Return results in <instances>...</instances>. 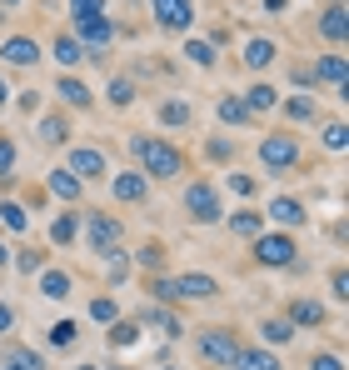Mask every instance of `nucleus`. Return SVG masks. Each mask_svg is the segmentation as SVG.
Instances as JSON below:
<instances>
[{
  "label": "nucleus",
  "instance_id": "obj_2",
  "mask_svg": "<svg viewBox=\"0 0 349 370\" xmlns=\"http://www.w3.org/2000/svg\"><path fill=\"white\" fill-rule=\"evenodd\" d=\"M200 355L210 360V365H235V355H240V340H235V331H224V326H210V331H200Z\"/></svg>",
  "mask_w": 349,
  "mask_h": 370
},
{
  "label": "nucleus",
  "instance_id": "obj_1",
  "mask_svg": "<svg viewBox=\"0 0 349 370\" xmlns=\"http://www.w3.org/2000/svg\"><path fill=\"white\" fill-rule=\"evenodd\" d=\"M135 155H140V171L155 175V180H174L185 171L180 150H174L170 140H150V135H135Z\"/></svg>",
  "mask_w": 349,
  "mask_h": 370
},
{
  "label": "nucleus",
  "instance_id": "obj_16",
  "mask_svg": "<svg viewBox=\"0 0 349 370\" xmlns=\"http://www.w3.org/2000/svg\"><path fill=\"white\" fill-rule=\"evenodd\" d=\"M245 105H250V116H265V111H274V105H279V90L260 80V85L245 90Z\"/></svg>",
  "mask_w": 349,
  "mask_h": 370
},
{
  "label": "nucleus",
  "instance_id": "obj_13",
  "mask_svg": "<svg viewBox=\"0 0 349 370\" xmlns=\"http://www.w3.org/2000/svg\"><path fill=\"white\" fill-rule=\"evenodd\" d=\"M110 190H115V200H130L135 205V200H145V175L140 171H120L110 180Z\"/></svg>",
  "mask_w": 349,
  "mask_h": 370
},
{
  "label": "nucleus",
  "instance_id": "obj_27",
  "mask_svg": "<svg viewBox=\"0 0 349 370\" xmlns=\"http://www.w3.org/2000/svg\"><path fill=\"white\" fill-rule=\"evenodd\" d=\"M229 230L245 235V240H255L260 235V216H255V210H240V216H229Z\"/></svg>",
  "mask_w": 349,
  "mask_h": 370
},
{
  "label": "nucleus",
  "instance_id": "obj_39",
  "mask_svg": "<svg viewBox=\"0 0 349 370\" xmlns=\"http://www.w3.org/2000/svg\"><path fill=\"white\" fill-rule=\"evenodd\" d=\"M310 370H344V360L324 350V355H310Z\"/></svg>",
  "mask_w": 349,
  "mask_h": 370
},
{
  "label": "nucleus",
  "instance_id": "obj_28",
  "mask_svg": "<svg viewBox=\"0 0 349 370\" xmlns=\"http://www.w3.org/2000/svg\"><path fill=\"white\" fill-rule=\"evenodd\" d=\"M75 230H80V221H75V210H70V216H61V221L50 226V240H55V245H70Z\"/></svg>",
  "mask_w": 349,
  "mask_h": 370
},
{
  "label": "nucleus",
  "instance_id": "obj_5",
  "mask_svg": "<svg viewBox=\"0 0 349 370\" xmlns=\"http://www.w3.org/2000/svg\"><path fill=\"white\" fill-rule=\"evenodd\" d=\"M260 161L269 171H289V166L300 161V145L289 140V135H269V140H260Z\"/></svg>",
  "mask_w": 349,
  "mask_h": 370
},
{
  "label": "nucleus",
  "instance_id": "obj_47",
  "mask_svg": "<svg viewBox=\"0 0 349 370\" xmlns=\"http://www.w3.org/2000/svg\"><path fill=\"white\" fill-rule=\"evenodd\" d=\"M6 370H30V365H20V360H15V355H11V360H6Z\"/></svg>",
  "mask_w": 349,
  "mask_h": 370
},
{
  "label": "nucleus",
  "instance_id": "obj_30",
  "mask_svg": "<svg viewBox=\"0 0 349 370\" xmlns=\"http://www.w3.org/2000/svg\"><path fill=\"white\" fill-rule=\"evenodd\" d=\"M185 56H190L195 66H215V45H210V40H185Z\"/></svg>",
  "mask_w": 349,
  "mask_h": 370
},
{
  "label": "nucleus",
  "instance_id": "obj_42",
  "mask_svg": "<svg viewBox=\"0 0 349 370\" xmlns=\"http://www.w3.org/2000/svg\"><path fill=\"white\" fill-rule=\"evenodd\" d=\"M324 145H329V150H344V125H339V121L324 130Z\"/></svg>",
  "mask_w": 349,
  "mask_h": 370
},
{
  "label": "nucleus",
  "instance_id": "obj_32",
  "mask_svg": "<svg viewBox=\"0 0 349 370\" xmlns=\"http://www.w3.org/2000/svg\"><path fill=\"white\" fill-rule=\"evenodd\" d=\"M160 121H165V125H190V105H180V100L160 105Z\"/></svg>",
  "mask_w": 349,
  "mask_h": 370
},
{
  "label": "nucleus",
  "instance_id": "obj_18",
  "mask_svg": "<svg viewBox=\"0 0 349 370\" xmlns=\"http://www.w3.org/2000/svg\"><path fill=\"white\" fill-rule=\"evenodd\" d=\"M274 50H279L274 40H265V35H255V40L245 45V66H250V70H265V66L274 61Z\"/></svg>",
  "mask_w": 349,
  "mask_h": 370
},
{
  "label": "nucleus",
  "instance_id": "obj_31",
  "mask_svg": "<svg viewBox=\"0 0 349 370\" xmlns=\"http://www.w3.org/2000/svg\"><path fill=\"white\" fill-rule=\"evenodd\" d=\"M135 340H140V326H130V321L110 326V345H135Z\"/></svg>",
  "mask_w": 349,
  "mask_h": 370
},
{
  "label": "nucleus",
  "instance_id": "obj_36",
  "mask_svg": "<svg viewBox=\"0 0 349 370\" xmlns=\"http://www.w3.org/2000/svg\"><path fill=\"white\" fill-rule=\"evenodd\" d=\"M135 100V85L130 80H110V105H130Z\"/></svg>",
  "mask_w": 349,
  "mask_h": 370
},
{
  "label": "nucleus",
  "instance_id": "obj_17",
  "mask_svg": "<svg viewBox=\"0 0 349 370\" xmlns=\"http://www.w3.org/2000/svg\"><path fill=\"white\" fill-rule=\"evenodd\" d=\"M315 80L344 90V56H319V61H315Z\"/></svg>",
  "mask_w": 349,
  "mask_h": 370
},
{
  "label": "nucleus",
  "instance_id": "obj_25",
  "mask_svg": "<svg viewBox=\"0 0 349 370\" xmlns=\"http://www.w3.org/2000/svg\"><path fill=\"white\" fill-rule=\"evenodd\" d=\"M40 290H45L50 300H65V295H70V276H65V271H45Z\"/></svg>",
  "mask_w": 349,
  "mask_h": 370
},
{
  "label": "nucleus",
  "instance_id": "obj_15",
  "mask_svg": "<svg viewBox=\"0 0 349 370\" xmlns=\"http://www.w3.org/2000/svg\"><path fill=\"white\" fill-rule=\"evenodd\" d=\"M260 335H265V345H289L295 340V321H289V315H269L260 326Z\"/></svg>",
  "mask_w": 349,
  "mask_h": 370
},
{
  "label": "nucleus",
  "instance_id": "obj_34",
  "mask_svg": "<svg viewBox=\"0 0 349 370\" xmlns=\"http://www.w3.org/2000/svg\"><path fill=\"white\" fill-rule=\"evenodd\" d=\"M284 111L295 116V121H310V116H315V95H295V100H284Z\"/></svg>",
  "mask_w": 349,
  "mask_h": 370
},
{
  "label": "nucleus",
  "instance_id": "obj_4",
  "mask_svg": "<svg viewBox=\"0 0 349 370\" xmlns=\"http://www.w3.org/2000/svg\"><path fill=\"white\" fill-rule=\"evenodd\" d=\"M75 40L85 45V56H90V50H100V45L115 40V20L110 16H80L75 20Z\"/></svg>",
  "mask_w": 349,
  "mask_h": 370
},
{
  "label": "nucleus",
  "instance_id": "obj_9",
  "mask_svg": "<svg viewBox=\"0 0 349 370\" xmlns=\"http://www.w3.org/2000/svg\"><path fill=\"white\" fill-rule=\"evenodd\" d=\"M185 210H190V221H200V226L220 221V200H215L210 185H190V190H185Z\"/></svg>",
  "mask_w": 349,
  "mask_h": 370
},
{
  "label": "nucleus",
  "instance_id": "obj_43",
  "mask_svg": "<svg viewBox=\"0 0 349 370\" xmlns=\"http://www.w3.org/2000/svg\"><path fill=\"white\" fill-rule=\"evenodd\" d=\"M229 190H235V195H255V180L250 175H229Z\"/></svg>",
  "mask_w": 349,
  "mask_h": 370
},
{
  "label": "nucleus",
  "instance_id": "obj_6",
  "mask_svg": "<svg viewBox=\"0 0 349 370\" xmlns=\"http://www.w3.org/2000/svg\"><path fill=\"white\" fill-rule=\"evenodd\" d=\"M150 11L165 30H185L195 20V0H150Z\"/></svg>",
  "mask_w": 349,
  "mask_h": 370
},
{
  "label": "nucleus",
  "instance_id": "obj_24",
  "mask_svg": "<svg viewBox=\"0 0 349 370\" xmlns=\"http://www.w3.org/2000/svg\"><path fill=\"white\" fill-rule=\"evenodd\" d=\"M80 185H85V180H75L70 171H55V175H50V190L61 195V200H80Z\"/></svg>",
  "mask_w": 349,
  "mask_h": 370
},
{
  "label": "nucleus",
  "instance_id": "obj_35",
  "mask_svg": "<svg viewBox=\"0 0 349 370\" xmlns=\"http://www.w3.org/2000/svg\"><path fill=\"white\" fill-rule=\"evenodd\" d=\"M135 260H140L145 271H155L160 260H165V245H160V240H150V245H140V255H135Z\"/></svg>",
  "mask_w": 349,
  "mask_h": 370
},
{
  "label": "nucleus",
  "instance_id": "obj_12",
  "mask_svg": "<svg viewBox=\"0 0 349 370\" xmlns=\"http://www.w3.org/2000/svg\"><path fill=\"white\" fill-rule=\"evenodd\" d=\"M269 216H274L279 226H305V221H310L305 205H300L295 195H274V200H269Z\"/></svg>",
  "mask_w": 349,
  "mask_h": 370
},
{
  "label": "nucleus",
  "instance_id": "obj_41",
  "mask_svg": "<svg viewBox=\"0 0 349 370\" xmlns=\"http://www.w3.org/2000/svg\"><path fill=\"white\" fill-rule=\"evenodd\" d=\"M40 266H45V255H40V250H25V255H20V271H25V276H35Z\"/></svg>",
  "mask_w": 349,
  "mask_h": 370
},
{
  "label": "nucleus",
  "instance_id": "obj_3",
  "mask_svg": "<svg viewBox=\"0 0 349 370\" xmlns=\"http://www.w3.org/2000/svg\"><path fill=\"white\" fill-rule=\"evenodd\" d=\"M255 260H260V266L284 271V266H295V260H300V245L289 240V235H255Z\"/></svg>",
  "mask_w": 349,
  "mask_h": 370
},
{
  "label": "nucleus",
  "instance_id": "obj_29",
  "mask_svg": "<svg viewBox=\"0 0 349 370\" xmlns=\"http://www.w3.org/2000/svg\"><path fill=\"white\" fill-rule=\"evenodd\" d=\"M0 221H6L11 230H25V226H30V216H25V205H15V200H6V205H0Z\"/></svg>",
  "mask_w": 349,
  "mask_h": 370
},
{
  "label": "nucleus",
  "instance_id": "obj_44",
  "mask_svg": "<svg viewBox=\"0 0 349 370\" xmlns=\"http://www.w3.org/2000/svg\"><path fill=\"white\" fill-rule=\"evenodd\" d=\"M11 321H15V310H11V305H0V335L11 331Z\"/></svg>",
  "mask_w": 349,
  "mask_h": 370
},
{
  "label": "nucleus",
  "instance_id": "obj_8",
  "mask_svg": "<svg viewBox=\"0 0 349 370\" xmlns=\"http://www.w3.org/2000/svg\"><path fill=\"white\" fill-rule=\"evenodd\" d=\"M85 235H90V250L115 255V245H120V221H115V216H90Z\"/></svg>",
  "mask_w": 349,
  "mask_h": 370
},
{
  "label": "nucleus",
  "instance_id": "obj_10",
  "mask_svg": "<svg viewBox=\"0 0 349 370\" xmlns=\"http://www.w3.org/2000/svg\"><path fill=\"white\" fill-rule=\"evenodd\" d=\"M0 61H6V66H35L40 61V45L30 35H11L6 45H0Z\"/></svg>",
  "mask_w": 349,
  "mask_h": 370
},
{
  "label": "nucleus",
  "instance_id": "obj_20",
  "mask_svg": "<svg viewBox=\"0 0 349 370\" xmlns=\"http://www.w3.org/2000/svg\"><path fill=\"white\" fill-rule=\"evenodd\" d=\"M235 370H279V360L269 350H240L235 355Z\"/></svg>",
  "mask_w": 349,
  "mask_h": 370
},
{
  "label": "nucleus",
  "instance_id": "obj_11",
  "mask_svg": "<svg viewBox=\"0 0 349 370\" xmlns=\"http://www.w3.org/2000/svg\"><path fill=\"white\" fill-rule=\"evenodd\" d=\"M174 285V300H210L220 285H215V276H180V280H170Z\"/></svg>",
  "mask_w": 349,
  "mask_h": 370
},
{
  "label": "nucleus",
  "instance_id": "obj_26",
  "mask_svg": "<svg viewBox=\"0 0 349 370\" xmlns=\"http://www.w3.org/2000/svg\"><path fill=\"white\" fill-rule=\"evenodd\" d=\"M40 140L45 145H65V116H45L40 121Z\"/></svg>",
  "mask_w": 349,
  "mask_h": 370
},
{
  "label": "nucleus",
  "instance_id": "obj_21",
  "mask_svg": "<svg viewBox=\"0 0 349 370\" xmlns=\"http://www.w3.org/2000/svg\"><path fill=\"white\" fill-rule=\"evenodd\" d=\"M220 121H224V125H250V105L235 100V95H224V100H220Z\"/></svg>",
  "mask_w": 349,
  "mask_h": 370
},
{
  "label": "nucleus",
  "instance_id": "obj_14",
  "mask_svg": "<svg viewBox=\"0 0 349 370\" xmlns=\"http://www.w3.org/2000/svg\"><path fill=\"white\" fill-rule=\"evenodd\" d=\"M55 90H61V100L75 105V111H85V105H90V85H85L80 75H61V80H55Z\"/></svg>",
  "mask_w": 349,
  "mask_h": 370
},
{
  "label": "nucleus",
  "instance_id": "obj_37",
  "mask_svg": "<svg viewBox=\"0 0 349 370\" xmlns=\"http://www.w3.org/2000/svg\"><path fill=\"white\" fill-rule=\"evenodd\" d=\"M75 335H80V326H75V321H61V326L50 331V345H70Z\"/></svg>",
  "mask_w": 349,
  "mask_h": 370
},
{
  "label": "nucleus",
  "instance_id": "obj_23",
  "mask_svg": "<svg viewBox=\"0 0 349 370\" xmlns=\"http://www.w3.org/2000/svg\"><path fill=\"white\" fill-rule=\"evenodd\" d=\"M289 321H295V326H319V321H324V305H319V300H295Z\"/></svg>",
  "mask_w": 349,
  "mask_h": 370
},
{
  "label": "nucleus",
  "instance_id": "obj_33",
  "mask_svg": "<svg viewBox=\"0 0 349 370\" xmlns=\"http://www.w3.org/2000/svg\"><path fill=\"white\" fill-rule=\"evenodd\" d=\"M90 315H95L100 326H115V300H110V295H95V300H90Z\"/></svg>",
  "mask_w": 349,
  "mask_h": 370
},
{
  "label": "nucleus",
  "instance_id": "obj_40",
  "mask_svg": "<svg viewBox=\"0 0 349 370\" xmlns=\"http://www.w3.org/2000/svg\"><path fill=\"white\" fill-rule=\"evenodd\" d=\"M11 171H15V145L0 140V175H11Z\"/></svg>",
  "mask_w": 349,
  "mask_h": 370
},
{
  "label": "nucleus",
  "instance_id": "obj_19",
  "mask_svg": "<svg viewBox=\"0 0 349 370\" xmlns=\"http://www.w3.org/2000/svg\"><path fill=\"white\" fill-rule=\"evenodd\" d=\"M319 35H324V40H334V45L344 40V6H329V11L319 16Z\"/></svg>",
  "mask_w": 349,
  "mask_h": 370
},
{
  "label": "nucleus",
  "instance_id": "obj_46",
  "mask_svg": "<svg viewBox=\"0 0 349 370\" xmlns=\"http://www.w3.org/2000/svg\"><path fill=\"white\" fill-rule=\"evenodd\" d=\"M11 100V85H6V75H0V105H6Z\"/></svg>",
  "mask_w": 349,
  "mask_h": 370
},
{
  "label": "nucleus",
  "instance_id": "obj_50",
  "mask_svg": "<svg viewBox=\"0 0 349 370\" xmlns=\"http://www.w3.org/2000/svg\"><path fill=\"white\" fill-rule=\"evenodd\" d=\"M80 370H95V365H80Z\"/></svg>",
  "mask_w": 349,
  "mask_h": 370
},
{
  "label": "nucleus",
  "instance_id": "obj_7",
  "mask_svg": "<svg viewBox=\"0 0 349 370\" xmlns=\"http://www.w3.org/2000/svg\"><path fill=\"white\" fill-rule=\"evenodd\" d=\"M70 175H75V180H100V175H105V150H95V145H70Z\"/></svg>",
  "mask_w": 349,
  "mask_h": 370
},
{
  "label": "nucleus",
  "instance_id": "obj_38",
  "mask_svg": "<svg viewBox=\"0 0 349 370\" xmlns=\"http://www.w3.org/2000/svg\"><path fill=\"white\" fill-rule=\"evenodd\" d=\"M70 16H105V0H70Z\"/></svg>",
  "mask_w": 349,
  "mask_h": 370
},
{
  "label": "nucleus",
  "instance_id": "obj_45",
  "mask_svg": "<svg viewBox=\"0 0 349 370\" xmlns=\"http://www.w3.org/2000/svg\"><path fill=\"white\" fill-rule=\"evenodd\" d=\"M265 11H269V16H279V11H284V0H265Z\"/></svg>",
  "mask_w": 349,
  "mask_h": 370
},
{
  "label": "nucleus",
  "instance_id": "obj_49",
  "mask_svg": "<svg viewBox=\"0 0 349 370\" xmlns=\"http://www.w3.org/2000/svg\"><path fill=\"white\" fill-rule=\"evenodd\" d=\"M6 255H11V250H6V240H0V266H6Z\"/></svg>",
  "mask_w": 349,
  "mask_h": 370
},
{
  "label": "nucleus",
  "instance_id": "obj_48",
  "mask_svg": "<svg viewBox=\"0 0 349 370\" xmlns=\"http://www.w3.org/2000/svg\"><path fill=\"white\" fill-rule=\"evenodd\" d=\"M15 6H20V0H0V11H15Z\"/></svg>",
  "mask_w": 349,
  "mask_h": 370
},
{
  "label": "nucleus",
  "instance_id": "obj_22",
  "mask_svg": "<svg viewBox=\"0 0 349 370\" xmlns=\"http://www.w3.org/2000/svg\"><path fill=\"white\" fill-rule=\"evenodd\" d=\"M55 61H61V66H80L85 61V45L75 35H61V40H55Z\"/></svg>",
  "mask_w": 349,
  "mask_h": 370
}]
</instances>
